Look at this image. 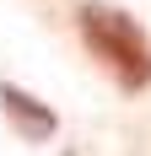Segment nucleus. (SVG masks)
<instances>
[{
  "instance_id": "f257e3e1",
  "label": "nucleus",
  "mask_w": 151,
  "mask_h": 156,
  "mask_svg": "<svg viewBox=\"0 0 151 156\" xmlns=\"http://www.w3.org/2000/svg\"><path fill=\"white\" fill-rule=\"evenodd\" d=\"M76 27L87 38L92 59L103 65L124 92H146L151 86V43H146V32L135 27V16L113 11V5H81L76 11Z\"/></svg>"
},
{
  "instance_id": "f03ea898",
  "label": "nucleus",
  "mask_w": 151,
  "mask_h": 156,
  "mask_svg": "<svg viewBox=\"0 0 151 156\" xmlns=\"http://www.w3.org/2000/svg\"><path fill=\"white\" fill-rule=\"evenodd\" d=\"M0 108H6V119L16 124V135H22V140H49V135L60 129V119H54L38 97H27L22 86H11V81L0 86Z\"/></svg>"
}]
</instances>
